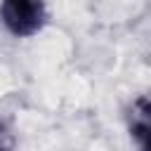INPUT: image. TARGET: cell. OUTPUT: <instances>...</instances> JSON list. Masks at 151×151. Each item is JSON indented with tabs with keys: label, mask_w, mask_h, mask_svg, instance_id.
Segmentation results:
<instances>
[{
	"label": "cell",
	"mask_w": 151,
	"mask_h": 151,
	"mask_svg": "<svg viewBox=\"0 0 151 151\" xmlns=\"http://www.w3.org/2000/svg\"><path fill=\"white\" fill-rule=\"evenodd\" d=\"M130 137L139 151H151V99L139 97L130 106Z\"/></svg>",
	"instance_id": "obj_2"
},
{
	"label": "cell",
	"mask_w": 151,
	"mask_h": 151,
	"mask_svg": "<svg viewBox=\"0 0 151 151\" xmlns=\"http://www.w3.org/2000/svg\"><path fill=\"white\" fill-rule=\"evenodd\" d=\"M0 21L12 35L28 38V35H35L45 26L47 9L42 0H2Z\"/></svg>",
	"instance_id": "obj_1"
}]
</instances>
